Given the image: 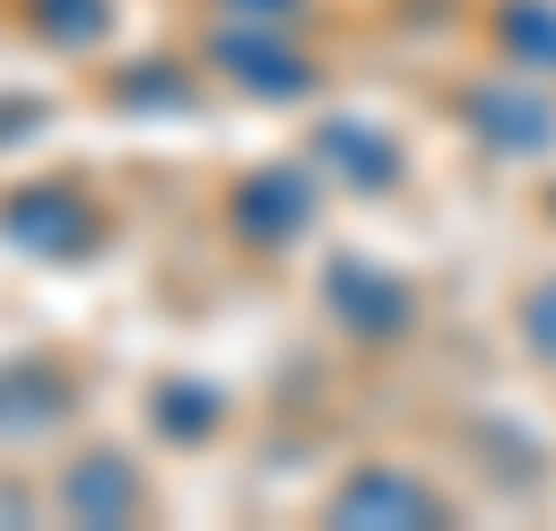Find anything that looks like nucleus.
<instances>
[{
  "label": "nucleus",
  "instance_id": "nucleus-1",
  "mask_svg": "<svg viewBox=\"0 0 556 531\" xmlns=\"http://www.w3.org/2000/svg\"><path fill=\"white\" fill-rule=\"evenodd\" d=\"M0 232H9L17 250H34V257H84L100 241V216H92V200L75 184H34V191H17V200L0 208Z\"/></svg>",
  "mask_w": 556,
  "mask_h": 531
},
{
  "label": "nucleus",
  "instance_id": "nucleus-2",
  "mask_svg": "<svg viewBox=\"0 0 556 531\" xmlns=\"http://www.w3.org/2000/svg\"><path fill=\"white\" fill-rule=\"evenodd\" d=\"M325 307H332V324H349L357 341H399L407 332V291H399L382 266H366V257H332L325 266Z\"/></svg>",
  "mask_w": 556,
  "mask_h": 531
},
{
  "label": "nucleus",
  "instance_id": "nucleus-3",
  "mask_svg": "<svg viewBox=\"0 0 556 531\" xmlns=\"http://www.w3.org/2000/svg\"><path fill=\"white\" fill-rule=\"evenodd\" d=\"M465 116H482L473 134H482L490 150H507V159L556 150V109L540 92H523V84H473V92H465Z\"/></svg>",
  "mask_w": 556,
  "mask_h": 531
},
{
  "label": "nucleus",
  "instance_id": "nucleus-4",
  "mask_svg": "<svg viewBox=\"0 0 556 531\" xmlns=\"http://www.w3.org/2000/svg\"><path fill=\"white\" fill-rule=\"evenodd\" d=\"M332 523H441V498L399 465H357L332 498Z\"/></svg>",
  "mask_w": 556,
  "mask_h": 531
},
{
  "label": "nucleus",
  "instance_id": "nucleus-5",
  "mask_svg": "<svg viewBox=\"0 0 556 531\" xmlns=\"http://www.w3.org/2000/svg\"><path fill=\"white\" fill-rule=\"evenodd\" d=\"M216 67H225L232 84L266 92V100H300L307 84H316V67H307L300 50H282L266 25H232V34H216Z\"/></svg>",
  "mask_w": 556,
  "mask_h": 531
},
{
  "label": "nucleus",
  "instance_id": "nucleus-6",
  "mask_svg": "<svg viewBox=\"0 0 556 531\" xmlns=\"http://www.w3.org/2000/svg\"><path fill=\"white\" fill-rule=\"evenodd\" d=\"M316 159H325V175L349 184V191H391L399 184V141L374 134L366 116H332L325 134H316Z\"/></svg>",
  "mask_w": 556,
  "mask_h": 531
},
{
  "label": "nucleus",
  "instance_id": "nucleus-7",
  "mask_svg": "<svg viewBox=\"0 0 556 531\" xmlns=\"http://www.w3.org/2000/svg\"><path fill=\"white\" fill-rule=\"evenodd\" d=\"M307 216H316V191L291 166H266V175L241 184V232H257V241H291Z\"/></svg>",
  "mask_w": 556,
  "mask_h": 531
},
{
  "label": "nucleus",
  "instance_id": "nucleus-8",
  "mask_svg": "<svg viewBox=\"0 0 556 531\" xmlns=\"http://www.w3.org/2000/svg\"><path fill=\"white\" fill-rule=\"evenodd\" d=\"M67 416V374L59 366H9L0 374V432H50V423Z\"/></svg>",
  "mask_w": 556,
  "mask_h": 531
},
{
  "label": "nucleus",
  "instance_id": "nucleus-9",
  "mask_svg": "<svg viewBox=\"0 0 556 531\" xmlns=\"http://www.w3.org/2000/svg\"><path fill=\"white\" fill-rule=\"evenodd\" d=\"M59 507H67L75 523H116V515L134 507V473H125V465L100 448L92 465H75L67 482H59Z\"/></svg>",
  "mask_w": 556,
  "mask_h": 531
},
{
  "label": "nucleus",
  "instance_id": "nucleus-10",
  "mask_svg": "<svg viewBox=\"0 0 556 531\" xmlns=\"http://www.w3.org/2000/svg\"><path fill=\"white\" fill-rule=\"evenodd\" d=\"M498 42L515 50V67L556 75V0H507L498 9Z\"/></svg>",
  "mask_w": 556,
  "mask_h": 531
},
{
  "label": "nucleus",
  "instance_id": "nucleus-11",
  "mask_svg": "<svg viewBox=\"0 0 556 531\" xmlns=\"http://www.w3.org/2000/svg\"><path fill=\"white\" fill-rule=\"evenodd\" d=\"M515 332H523V349H532L540 366H556V275H540L523 300H515Z\"/></svg>",
  "mask_w": 556,
  "mask_h": 531
},
{
  "label": "nucleus",
  "instance_id": "nucleus-12",
  "mask_svg": "<svg viewBox=\"0 0 556 531\" xmlns=\"http://www.w3.org/2000/svg\"><path fill=\"white\" fill-rule=\"evenodd\" d=\"M42 34H59V42H100V34H109V0H42Z\"/></svg>",
  "mask_w": 556,
  "mask_h": 531
},
{
  "label": "nucleus",
  "instance_id": "nucleus-13",
  "mask_svg": "<svg viewBox=\"0 0 556 531\" xmlns=\"http://www.w3.org/2000/svg\"><path fill=\"white\" fill-rule=\"evenodd\" d=\"M241 9H257V17H282V9H291V0H241Z\"/></svg>",
  "mask_w": 556,
  "mask_h": 531
}]
</instances>
